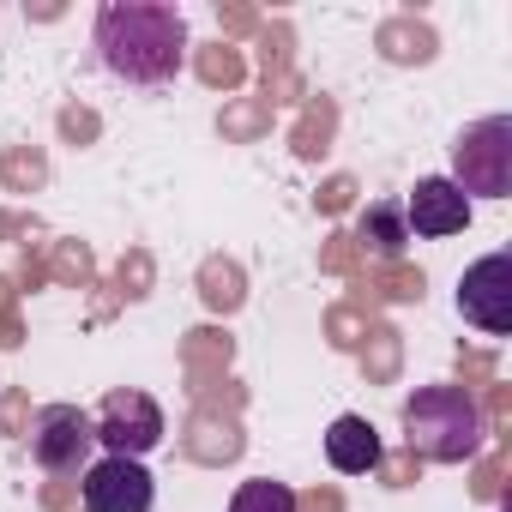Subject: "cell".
Here are the masks:
<instances>
[{
  "label": "cell",
  "mask_w": 512,
  "mask_h": 512,
  "mask_svg": "<svg viewBox=\"0 0 512 512\" xmlns=\"http://www.w3.org/2000/svg\"><path fill=\"white\" fill-rule=\"evenodd\" d=\"M356 229H362V241L380 253V260H398V253L410 247V223H404V205L398 199H374Z\"/></svg>",
  "instance_id": "obj_10"
},
{
  "label": "cell",
  "mask_w": 512,
  "mask_h": 512,
  "mask_svg": "<svg viewBox=\"0 0 512 512\" xmlns=\"http://www.w3.org/2000/svg\"><path fill=\"white\" fill-rule=\"evenodd\" d=\"M91 446H97V428L79 404H43L37 422H31V458L49 470V476H73L91 464Z\"/></svg>",
  "instance_id": "obj_5"
},
{
  "label": "cell",
  "mask_w": 512,
  "mask_h": 512,
  "mask_svg": "<svg viewBox=\"0 0 512 512\" xmlns=\"http://www.w3.org/2000/svg\"><path fill=\"white\" fill-rule=\"evenodd\" d=\"M404 440L434 464H464L488 446V416L464 386H416L404 398Z\"/></svg>",
  "instance_id": "obj_2"
},
{
  "label": "cell",
  "mask_w": 512,
  "mask_h": 512,
  "mask_svg": "<svg viewBox=\"0 0 512 512\" xmlns=\"http://www.w3.org/2000/svg\"><path fill=\"white\" fill-rule=\"evenodd\" d=\"M326 464L344 470V476H368L380 470V428L368 416H338L326 428Z\"/></svg>",
  "instance_id": "obj_9"
},
{
  "label": "cell",
  "mask_w": 512,
  "mask_h": 512,
  "mask_svg": "<svg viewBox=\"0 0 512 512\" xmlns=\"http://www.w3.org/2000/svg\"><path fill=\"white\" fill-rule=\"evenodd\" d=\"M91 428H97V446L115 458H145L151 446H163V410L151 392H133V386L109 392L103 410L91 416Z\"/></svg>",
  "instance_id": "obj_4"
},
{
  "label": "cell",
  "mask_w": 512,
  "mask_h": 512,
  "mask_svg": "<svg viewBox=\"0 0 512 512\" xmlns=\"http://www.w3.org/2000/svg\"><path fill=\"white\" fill-rule=\"evenodd\" d=\"M458 314H464V326H476L488 338L512 332V253H482L458 278Z\"/></svg>",
  "instance_id": "obj_6"
},
{
  "label": "cell",
  "mask_w": 512,
  "mask_h": 512,
  "mask_svg": "<svg viewBox=\"0 0 512 512\" xmlns=\"http://www.w3.org/2000/svg\"><path fill=\"white\" fill-rule=\"evenodd\" d=\"M229 512H296V494H290L284 482H272V476H247V482L235 488Z\"/></svg>",
  "instance_id": "obj_11"
},
{
  "label": "cell",
  "mask_w": 512,
  "mask_h": 512,
  "mask_svg": "<svg viewBox=\"0 0 512 512\" xmlns=\"http://www.w3.org/2000/svg\"><path fill=\"white\" fill-rule=\"evenodd\" d=\"M97 61L127 85H169L187 67V19L163 0H109L97 13Z\"/></svg>",
  "instance_id": "obj_1"
},
{
  "label": "cell",
  "mask_w": 512,
  "mask_h": 512,
  "mask_svg": "<svg viewBox=\"0 0 512 512\" xmlns=\"http://www.w3.org/2000/svg\"><path fill=\"white\" fill-rule=\"evenodd\" d=\"M404 223H410V241L422 235V241H440V235H458V229H470V199L446 181V175H422L404 199Z\"/></svg>",
  "instance_id": "obj_8"
},
{
  "label": "cell",
  "mask_w": 512,
  "mask_h": 512,
  "mask_svg": "<svg viewBox=\"0 0 512 512\" xmlns=\"http://www.w3.org/2000/svg\"><path fill=\"white\" fill-rule=\"evenodd\" d=\"M464 199H506L512 193V121L506 115H482L458 133L452 145V175H446Z\"/></svg>",
  "instance_id": "obj_3"
},
{
  "label": "cell",
  "mask_w": 512,
  "mask_h": 512,
  "mask_svg": "<svg viewBox=\"0 0 512 512\" xmlns=\"http://www.w3.org/2000/svg\"><path fill=\"white\" fill-rule=\"evenodd\" d=\"M79 500H85V512H151L157 506V482H151V470L139 458L103 452L97 464H85Z\"/></svg>",
  "instance_id": "obj_7"
}]
</instances>
